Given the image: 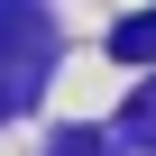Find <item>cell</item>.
Returning a JSON list of instances; mask_svg holds the SVG:
<instances>
[{
    "label": "cell",
    "instance_id": "obj_3",
    "mask_svg": "<svg viewBox=\"0 0 156 156\" xmlns=\"http://www.w3.org/2000/svg\"><path fill=\"white\" fill-rule=\"evenodd\" d=\"M129 138H138V147H156V83H138V92H129Z\"/></svg>",
    "mask_w": 156,
    "mask_h": 156
},
{
    "label": "cell",
    "instance_id": "obj_1",
    "mask_svg": "<svg viewBox=\"0 0 156 156\" xmlns=\"http://www.w3.org/2000/svg\"><path fill=\"white\" fill-rule=\"evenodd\" d=\"M46 55H55V28L37 0H0V119L28 110L37 83H46Z\"/></svg>",
    "mask_w": 156,
    "mask_h": 156
},
{
    "label": "cell",
    "instance_id": "obj_2",
    "mask_svg": "<svg viewBox=\"0 0 156 156\" xmlns=\"http://www.w3.org/2000/svg\"><path fill=\"white\" fill-rule=\"evenodd\" d=\"M110 55H119V64H156V9L119 19V28H110Z\"/></svg>",
    "mask_w": 156,
    "mask_h": 156
},
{
    "label": "cell",
    "instance_id": "obj_4",
    "mask_svg": "<svg viewBox=\"0 0 156 156\" xmlns=\"http://www.w3.org/2000/svg\"><path fill=\"white\" fill-rule=\"evenodd\" d=\"M46 156H110V138H101V129H64Z\"/></svg>",
    "mask_w": 156,
    "mask_h": 156
}]
</instances>
